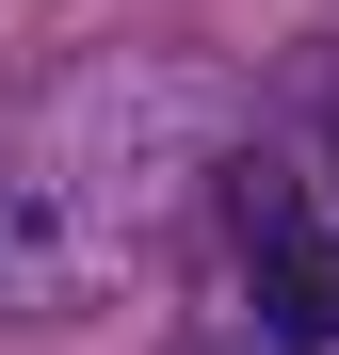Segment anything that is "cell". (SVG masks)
<instances>
[{"label":"cell","mask_w":339,"mask_h":355,"mask_svg":"<svg viewBox=\"0 0 339 355\" xmlns=\"http://www.w3.org/2000/svg\"><path fill=\"white\" fill-rule=\"evenodd\" d=\"M243 275H259V339L339 355V226H307L291 194H243Z\"/></svg>","instance_id":"6da1fadb"},{"label":"cell","mask_w":339,"mask_h":355,"mask_svg":"<svg viewBox=\"0 0 339 355\" xmlns=\"http://www.w3.org/2000/svg\"><path fill=\"white\" fill-rule=\"evenodd\" d=\"M210 355H243V339H210Z\"/></svg>","instance_id":"7a4b0ae2"}]
</instances>
